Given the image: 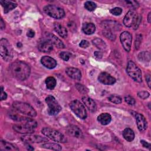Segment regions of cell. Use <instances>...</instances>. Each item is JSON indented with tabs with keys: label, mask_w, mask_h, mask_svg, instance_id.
<instances>
[{
	"label": "cell",
	"mask_w": 151,
	"mask_h": 151,
	"mask_svg": "<svg viewBox=\"0 0 151 151\" xmlns=\"http://www.w3.org/2000/svg\"><path fill=\"white\" fill-rule=\"evenodd\" d=\"M151 14V12H150L149 13V14H148V16H147V20H148V22L150 23V14Z\"/></svg>",
	"instance_id": "cell-51"
},
{
	"label": "cell",
	"mask_w": 151,
	"mask_h": 151,
	"mask_svg": "<svg viewBox=\"0 0 151 151\" xmlns=\"http://www.w3.org/2000/svg\"><path fill=\"white\" fill-rule=\"evenodd\" d=\"M71 110L74 113L81 119L87 117V112L84 105L78 100H75L72 101L70 104Z\"/></svg>",
	"instance_id": "cell-8"
},
{
	"label": "cell",
	"mask_w": 151,
	"mask_h": 151,
	"mask_svg": "<svg viewBox=\"0 0 151 151\" xmlns=\"http://www.w3.org/2000/svg\"><path fill=\"white\" fill-rule=\"evenodd\" d=\"M5 27V22L4 21H3V19L1 18V29H4Z\"/></svg>",
	"instance_id": "cell-49"
},
{
	"label": "cell",
	"mask_w": 151,
	"mask_h": 151,
	"mask_svg": "<svg viewBox=\"0 0 151 151\" xmlns=\"http://www.w3.org/2000/svg\"><path fill=\"white\" fill-rule=\"evenodd\" d=\"M41 132L44 135L54 141L61 143H64L67 141L65 136L61 133L55 129L50 127H44L41 130Z\"/></svg>",
	"instance_id": "cell-5"
},
{
	"label": "cell",
	"mask_w": 151,
	"mask_h": 151,
	"mask_svg": "<svg viewBox=\"0 0 151 151\" xmlns=\"http://www.w3.org/2000/svg\"><path fill=\"white\" fill-rule=\"evenodd\" d=\"M38 48L41 52H50L52 50L53 47L52 44L50 41L45 39L39 42L38 44Z\"/></svg>",
	"instance_id": "cell-18"
},
{
	"label": "cell",
	"mask_w": 151,
	"mask_h": 151,
	"mask_svg": "<svg viewBox=\"0 0 151 151\" xmlns=\"http://www.w3.org/2000/svg\"><path fill=\"white\" fill-rule=\"evenodd\" d=\"M44 11L48 15L55 19H61L65 15L64 9L54 5L45 6L44 8Z\"/></svg>",
	"instance_id": "cell-7"
},
{
	"label": "cell",
	"mask_w": 151,
	"mask_h": 151,
	"mask_svg": "<svg viewBox=\"0 0 151 151\" xmlns=\"http://www.w3.org/2000/svg\"><path fill=\"white\" fill-rule=\"evenodd\" d=\"M7 98V94L4 91V87L1 86V100H6Z\"/></svg>",
	"instance_id": "cell-42"
},
{
	"label": "cell",
	"mask_w": 151,
	"mask_h": 151,
	"mask_svg": "<svg viewBox=\"0 0 151 151\" xmlns=\"http://www.w3.org/2000/svg\"><path fill=\"white\" fill-rule=\"evenodd\" d=\"M41 146L44 148L51 149L53 150H61L62 149L60 145L57 143H46L42 144Z\"/></svg>",
	"instance_id": "cell-30"
},
{
	"label": "cell",
	"mask_w": 151,
	"mask_h": 151,
	"mask_svg": "<svg viewBox=\"0 0 151 151\" xmlns=\"http://www.w3.org/2000/svg\"><path fill=\"white\" fill-rule=\"evenodd\" d=\"M57 84L56 80L53 77H48L45 79L46 87L49 90H52L54 88Z\"/></svg>",
	"instance_id": "cell-29"
},
{
	"label": "cell",
	"mask_w": 151,
	"mask_h": 151,
	"mask_svg": "<svg viewBox=\"0 0 151 151\" xmlns=\"http://www.w3.org/2000/svg\"><path fill=\"white\" fill-rule=\"evenodd\" d=\"M82 30L84 33L87 35L93 34L96 31V27L93 23L85 22L83 24Z\"/></svg>",
	"instance_id": "cell-25"
},
{
	"label": "cell",
	"mask_w": 151,
	"mask_h": 151,
	"mask_svg": "<svg viewBox=\"0 0 151 151\" xmlns=\"http://www.w3.org/2000/svg\"><path fill=\"white\" fill-rule=\"evenodd\" d=\"M126 70L128 75L135 81L139 83L142 81V71L134 62L132 61H129L128 62Z\"/></svg>",
	"instance_id": "cell-6"
},
{
	"label": "cell",
	"mask_w": 151,
	"mask_h": 151,
	"mask_svg": "<svg viewBox=\"0 0 151 151\" xmlns=\"http://www.w3.org/2000/svg\"><path fill=\"white\" fill-rule=\"evenodd\" d=\"M139 36L137 37V38H136V42H135V45H136V49H138L139 47V45H140V40H139Z\"/></svg>",
	"instance_id": "cell-48"
},
{
	"label": "cell",
	"mask_w": 151,
	"mask_h": 151,
	"mask_svg": "<svg viewBox=\"0 0 151 151\" xmlns=\"http://www.w3.org/2000/svg\"><path fill=\"white\" fill-rule=\"evenodd\" d=\"M120 40L124 49L129 52L130 50L132 36L128 31H123L120 35Z\"/></svg>",
	"instance_id": "cell-10"
},
{
	"label": "cell",
	"mask_w": 151,
	"mask_h": 151,
	"mask_svg": "<svg viewBox=\"0 0 151 151\" xmlns=\"http://www.w3.org/2000/svg\"><path fill=\"white\" fill-rule=\"evenodd\" d=\"M138 96L142 99H146L149 96V93L146 91H141L138 92Z\"/></svg>",
	"instance_id": "cell-40"
},
{
	"label": "cell",
	"mask_w": 151,
	"mask_h": 151,
	"mask_svg": "<svg viewBox=\"0 0 151 151\" xmlns=\"http://www.w3.org/2000/svg\"><path fill=\"white\" fill-rule=\"evenodd\" d=\"M94 55L96 56V58H101L102 57V53L99 51H96V52H94Z\"/></svg>",
	"instance_id": "cell-47"
},
{
	"label": "cell",
	"mask_w": 151,
	"mask_h": 151,
	"mask_svg": "<svg viewBox=\"0 0 151 151\" xmlns=\"http://www.w3.org/2000/svg\"><path fill=\"white\" fill-rule=\"evenodd\" d=\"M54 29L60 37L63 38H65L67 36V29L60 23L55 22L54 24Z\"/></svg>",
	"instance_id": "cell-23"
},
{
	"label": "cell",
	"mask_w": 151,
	"mask_h": 151,
	"mask_svg": "<svg viewBox=\"0 0 151 151\" xmlns=\"http://www.w3.org/2000/svg\"><path fill=\"white\" fill-rule=\"evenodd\" d=\"M150 54L148 52H142L139 54V58L141 61H150Z\"/></svg>",
	"instance_id": "cell-34"
},
{
	"label": "cell",
	"mask_w": 151,
	"mask_h": 151,
	"mask_svg": "<svg viewBox=\"0 0 151 151\" xmlns=\"http://www.w3.org/2000/svg\"><path fill=\"white\" fill-rule=\"evenodd\" d=\"M110 12L114 15H120L122 12V9L119 7H115L110 10Z\"/></svg>",
	"instance_id": "cell-37"
},
{
	"label": "cell",
	"mask_w": 151,
	"mask_h": 151,
	"mask_svg": "<svg viewBox=\"0 0 151 151\" xmlns=\"http://www.w3.org/2000/svg\"><path fill=\"white\" fill-rule=\"evenodd\" d=\"M146 82L147 83V85L149 86V87H150V76L149 74H147L146 76Z\"/></svg>",
	"instance_id": "cell-46"
},
{
	"label": "cell",
	"mask_w": 151,
	"mask_h": 151,
	"mask_svg": "<svg viewBox=\"0 0 151 151\" xmlns=\"http://www.w3.org/2000/svg\"><path fill=\"white\" fill-rule=\"evenodd\" d=\"M1 4L4 7V12L8 13L17 6V4L12 1H1Z\"/></svg>",
	"instance_id": "cell-27"
},
{
	"label": "cell",
	"mask_w": 151,
	"mask_h": 151,
	"mask_svg": "<svg viewBox=\"0 0 151 151\" xmlns=\"http://www.w3.org/2000/svg\"><path fill=\"white\" fill-rule=\"evenodd\" d=\"M0 149L1 150L9 151H15L19 150V149L14 145L4 140H1L0 142Z\"/></svg>",
	"instance_id": "cell-24"
},
{
	"label": "cell",
	"mask_w": 151,
	"mask_h": 151,
	"mask_svg": "<svg viewBox=\"0 0 151 151\" xmlns=\"http://www.w3.org/2000/svg\"><path fill=\"white\" fill-rule=\"evenodd\" d=\"M76 87L77 88V89L81 93H86L87 92V89L82 84H76Z\"/></svg>",
	"instance_id": "cell-39"
},
{
	"label": "cell",
	"mask_w": 151,
	"mask_h": 151,
	"mask_svg": "<svg viewBox=\"0 0 151 151\" xmlns=\"http://www.w3.org/2000/svg\"><path fill=\"white\" fill-rule=\"evenodd\" d=\"M45 102L48 106V113L50 115H57L61 110V107L52 96H48L45 98Z\"/></svg>",
	"instance_id": "cell-9"
},
{
	"label": "cell",
	"mask_w": 151,
	"mask_h": 151,
	"mask_svg": "<svg viewBox=\"0 0 151 151\" xmlns=\"http://www.w3.org/2000/svg\"><path fill=\"white\" fill-rule=\"evenodd\" d=\"M12 107L13 109L24 116L34 117L37 115L35 109L27 103L16 101L12 103Z\"/></svg>",
	"instance_id": "cell-2"
},
{
	"label": "cell",
	"mask_w": 151,
	"mask_h": 151,
	"mask_svg": "<svg viewBox=\"0 0 151 151\" xmlns=\"http://www.w3.org/2000/svg\"><path fill=\"white\" fill-rule=\"evenodd\" d=\"M41 63L45 67L49 69H52L57 65L56 61L49 56L42 57L41 58Z\"/></svg>",
	"instance_id": "cell-19"
},
{
	"label": "cell",
	"mask_w": 151,
	"mask_h": 151,
	"mask_svg": "<svg viewBox=\"0 0 151 151\" xmlns=\"http://www.w3.org/2000/svg\"><path fill=\"white\" fill-rule=\"evenodd\" d=\"M140 18L134 10H130L126 14L123 19V24L127 27H133L136 29L140 23Z\"/></svg>",
	"instance_id": "cell-4"
},
{
	"label": "cell",
	"mask_w": 151,
	"mask_h": 151,
	"mask_svg": "<svg viewBox=\"0 0 151 151\" xmlns=\"http://www.w3.org/2000/svg\"><path fill=\"white\" fill-rule=\"evenodd\" d=\"M82 101L90 111L94 112L96 111L97 106L95 101L93 99L87 96H83L82 97Z\"/></svg>",
	"instance_id": "cell-22"
},
{
	"label": "cell",
	"mask_w": 151,
	"mask_h": 151,
	"mask_svg": "<svg viewBox=\"0 0 151 151\" xmlns=\"http://www.w3.org/2000/svg\"><path fill=\"white\" fill-rule=\"evenodd\" d=\"M80 47H81V48H87L89 45H90V44H89V42L87 41V40H82L80 44H79Z\"/></svg>",
	"instance_id": "cell-41"
},
{
	"label": "cell",
	"mask_w": 151,
	"mask_h": 151,
	"mask_svg": "<svg viewBox=\"0 0 151 151\" xmlns=\"http://www.w3.org/2000/svg\"><path fill=\"white\" fill-rule=\"evenodd\" d=\"M125 101L129 105H134L135 104V100L130 96H127L124 97Z\"/></svg>",
	"instance_id": "cell-38"
},
{
	"label": "cell",
	"mask_w": 151,
	"mask_h": 151,
	"mask_svg": "<svg viewBox=\"0 0 151 151\" xmlns=\"http://www.w3.org/2000/svg\"><path fill=\"white\" fill-rule=\"evenodd\" d=\"M45 40L50 41L52 45H54L56 47L58 48H63L64 47L63 42L55 35L50 32H45Z\"/></svg>",
	"instance_id": "cell-13"
},
{
	"label": "cell",
	"mask_w": 151,
	"mask_h": 151,
	"mask_svg": "<svg viewBox=\"0 0 151 151\" xmlns=\"http://www.w3.org/2000/svg\"><path fill=\"white\" fill-rule=\"evenodd\" d=\"M140 143L142 144V145H143V147H146V148H148L149 149H150V146H150V143L146 142V141H145V140H140Z\"/></svg>",
	"instance_id": "cell-43"
},
{
	"label": "cell",
	"mask_w": 151,
	"mask_h": 151,
	"mask_svg": "<svg viewBox=\"0 0 151 151\" xmlns=\"http://www.w3.org/2000/svg\"><path fill=\"white\" fill-rule=\"evenodd\" d=\"M123 136L127 142H132L134 138V133L130 128H126L123 131Z\"/></svg>",
	"instance_id": "cell-28"
},
{
	"label": "cell",
	"mask_w": 151,
	"mask_h": 151,
	"mask_svg": "<svg viewBox=\"0 0 151 151\" xmlns=\"http://www.w3.org/2000/svg\"><path fill=\"white\" fill-rule=\"evenodd\" d=\"M103 35L107 38L111 40H114L116 38V35L114 33H113V31H109V30H106L104 29L103 32Z\"/></svg>",
	"instance_id": "cell-35"
},
{
	"label": "cell",
	"mask_w": 151,
	"mask_h": 151,
	"mask_svg": "<svg viewBox=\"0 0 151 151\" xmlns=\"http://www.w3.org/2000/svg\"><path fill=\"white\" fill-rule=\"evenodd\" d=\"M8 115L11 119L16 122H22L28 119V116H24H24L22 115L21 113L18 112L17 110H16L14 109L13 110H11L9 111Z\"/></svg>",
	"instance_id": "cell-20"
},
{
	"label": "cell",
	"mask_w": 151,
	"mask_h": 151,
	"mask_svg": "<svg viewBox=\"0 0 151 151\" xmlns=\"http://www.w3.org/2000/svg\"><path fill=\"white\" fill-rule=\"evenodd\" d=\"M99 81L106 85H111L115 83L116 79L106 72L101 73L98 77Z\"/></svg>",
	"instance_id": "cell-14"
},
{
	"label": "cell",
	"mask_w": 151,
	"mask_h": 151,
	"mask_svg": "<svg viewBox=\"0 0 151 151\" xmlns=\"http://www.w3.org/2000/svg\"><path fill=\"white\" fill-rule=\"evenodd\" d=\"M60 57L61 58H62L63 60L64 61H68L70 57H71V54L70 53L68 52H65V51H63V52H61L59 54Z\"/></svg>",
	"instance_id": "cell-36"
},
{
	"label": "cell",
	"mask_w": 151,
	"mask_h": 151,
	"mask_svg": "<svg viewBox=\"0 0 151 151\" xmlns=\"http://www.w3.org/2000/svg\"><path fill=\"white\" fill-rule=\"evenodd\" d=\"M11 74L19 80H25L29 76L31 70L29 65L24 61H15L9 65Z\"/></svg>",
	"instance_id": "cell-1"
},
{
	"label": "cell",
	"mask_w": 151,
	"mask_h": 151,
	"mask_svg": "<svg viewBox=\"0 0 151 151\" xmlns=\"http://www.w3.org/2000/svg\"><path fill=\"white\" fill-rule=\"evenodd\" d=\"M24 122V123L14 124L12 126L13 129L15 132H17L19 133L25 134H32L35 132L34 128L32 127L31 126H30L29 125H28L27 123H26L24 122Z\"/></svg>",
	"instance_id": "cell-11"
},
{
	"label": "cell",
	"mask_w": 151,
	"mask_h": 151,
	"mask_svg": "<svg viewBox=\"0 0 151 151\" xmlns=\"http://www.w3.org/2000/svg\"><path fill=\"white\" fill-rule=\"evenodd\" d=\"M66 131L67 133L74 137L76 138H81L83 137V133L80 129L75 125H69L66 128Z\"/></svg>",
	"instance_id": "cell-17"
},
{
	"label": "cell",
	"mask_w": 151,
	"mask_h": 151,
	"mask_svg": "<svg viewBox=\"0 0 151 151\" xmlns=\"http://www.w3.org/2000/svg\"><path fill=\"white\" fill-rule=\"evenodd\" d=\"M65 73L70 77L74 80H80L81 78V73L80 70L77 68H67L65 70Z\"/></svg>",
	"instance_id": "cell-21"
},
{
	"label": "cell",
	"mask_w": 151,
	"mask_h": 151,
	"mask_svg": "<svg viewBox=\"0 0 151 151\" xmlns=\"http://www.w3.org/2000/svg\"><path fill=\"white\" fill-rule=\"evenodd\" d=\"M97 120L102 125H107L110 123L111 120V117L110 114L107 113H103L100 114L97 117Z\"/></svg>",
	"instance_id": "cell-26"
},
{
	"label": "cell",
	"mask_w": 151,
	"mask_h": 151,
	"mask_svg": "<svg viewBox=\"0 0 151 151\" xmlns=\"http://www.w3.org/2000/svg\"><path fill=\"white\" fill-rule=\"evenodd\" d=\"M93 44L99 49L100 50H104L106 48V43L100 38H95L92 41Z\"/></svg>",
	"instance_id": "cell-31"
},
{
	"label": "cell",
	"mask_w": 151,
	"mask_h": 151,
	"mask_svg": "<svg viewBox=\"0 0 151 151\" xmlns=\"http://www.w3.org/2000/svg\"><path fill=\"white\" fill-rule=\"evenodd\" d=\"M0 53L3 60L6 61H11L13 57L12 48L8 41L5 38L0 40Z\"/></svg>",
	"instance_id": "cell-3"
},
{
	"label": "cell",
	"mask_w": 151,
	"mask_h": 151,
	"mask_svg": "<svg viewBox=\"0 0 151 151\" xmlns=\"http://www.w3.org/2000/svg\"><path fill=\"white\" fill-rule=\"evenodd\" d=\"M84 7L87 10L92 11L96 9V4L92 1H87L84 3Z\"/></svg>",
	"instance_id": "cell-33"
},
{
	"label": "cell",
	"mask_w": 151,
	"mask_h": 151,
	"mask_svg": "<svg viewBox=\"0 0 151 151\" xmlns=\"http://www.w3.org/2000/svg\"><path fill=\"white\" fill-rule=\"evenodd\" d=\"M22 141L25 143H41L47 142L48 139L44 137H42L39 135L28 134H25L21 137Z\"/></svg>",
	"instance_id": "cell-12"
},
{
	"label": "cell",
	"mask_w": 151,
	"mask_h": 151,
	"mask_svg": "<svg viewBox=\"0 0 151 151\" xmlns=\"http://www.w3.org/2000/svg\"><path fill=\"white\" fill-rule=\"evenodd\" d=\"M126 2L127 4L130 5V6H132V7L135 6V8H136V7L138 6V4H137L136 1H126Z\"/></svg>",
	"instance_id": "cell-44"
},
{
	"label": "cell",
	"mask_w": 151,
	"mask_h": 151,
	"mask_svg": "<svg viewBox=\"0 0 151 151\" xmlns=\"http://www.w3.org/2000/svg\"><path fill=\"white\" fill-rule=\"evenodd\" d=\"M134 117L138 129L140 132L145 131L147 127V123L145 117L140 113H136Z\"/></svg>",
	"instance_id": "cell-16"
},
{
	"label": "cell",
	"mask_w": 151,
	"mask_h": 151,
	"mask_svg": "<svg viewBox=\"0 0 151 151\" xmlns=\"http://www.w3.org/2000/svg\"><path fill=\"white\" fill-rule=\"evenodd\" d=\"M108 99L111 102L115 104H120L122 103V98L116 94H111L109 97Z\"/></svg>",
	"instance_id": "cell-32"
},
{
	"label": "cell",
	"mask_w": 151,
	"mask_h": 151,
	"mask_svg": "<svg viewBox=\"0 0 151 151\" xmlns=\"http://www.w3.org/2000/svg\"><path fill=\"white\" fill-rule=\"evenodd\" d=\"M101 25L102 28H104V29L111 31H119L121 28V26L119 22L113 21H104L101 22Z\"/></svg>",
	"instance_id": "cell-15"
},
{
	"label": "cell",
	"mask_w": 151,
	"mask_h": 151,
	"mask_svg": "<svg viewBox=\"0 0 151 151\" xmlns=\"http://www.w3.org/2000/svg\"><path fill=\"white\" fill-rule=\"evenodd\" d=\"M34 35H35V32H34V31L32 29H29V31L27 32V35L28 37H29V38H32V37L34 36Z\"/></svg>",
	"instance_id": "cell-45"
},
{
	"label": "cell",
	"mask_w": 151,
	"mask_h": 151,
	"mask_svg": "<svg viewBox=\"0 0 151 151\" xmlns=\"http://www.w3.org/2000/svg\"><path fill=\"white\" fill-rule=\"evenodd\" d=\"M26 146H27V149H28V150H34V148L31 145H29L28 143H26Z\"/></svg>",
	"instance_id": "cell-50"
}]
</instances>
